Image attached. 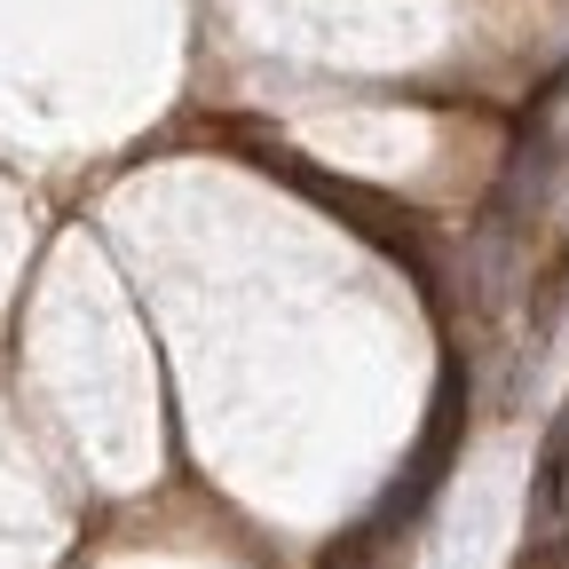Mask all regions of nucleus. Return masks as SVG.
<instances>
[]
</instances>
